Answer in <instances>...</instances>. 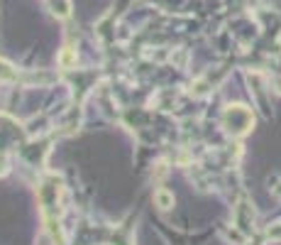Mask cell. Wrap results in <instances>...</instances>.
<instances>
[{"instance_id": "1", "label": "cell", "mask_w": 281, "mask_h": 245, "mask_svg": "<svg viewBox=\"0 0 281 245\" xmlns=\"http://www.w3.org/2000/svg\"><path fill=\"white\" fill-rule=\"evenodd\" d=\"M154 201L159 203V209H164V211L174 206V196H171L167 189H157V191H154Z\"/></svg>"}]
</instances>
